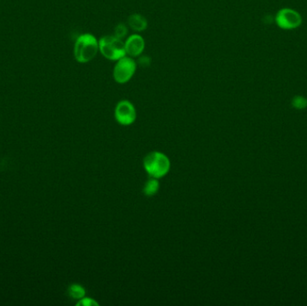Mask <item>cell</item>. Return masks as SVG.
Listing matches in <instances>:
<instances>
[{
  "label": "cell",
  "mask_w": 307,
  "mask_h": 306,
  "mask_svg": "<svg viewBox=\"0 0 307 306\" xmlns=\"http://www.w3.org/2000/svg\"><path fill=\"white\" fill-rule=\"evenodd\" d=\"M99 52V40L92 34H81L74 46V57L79 63H88Z\"/></svg>",
  "instance_id": "obj_1"
},
{
  "label": "cell",
  "mask_w": 307,
  "mask_h": 306,
  "mask_svg": "<svg viewBox=\"0 0 307 306\" xmlns=\"http://www.w3.org/2000/svg\"><path fill=\"white\" fill-rule=\"evenodd\" d=\"M99 51L104 58L111 61H117L127 56L123 40L112 35L102 36L99 40Z\"/></svg>",
  "instance_id": "obj_2"
},
{
  "label": "cell",
  "mask_w": 307,
  "mask_h": 306,
  "mask_svg": "<svg viewBox=\"0 0 307 306\" xmlns=\"http://www.w3.org/2000/svg\"><path fill=\"white\" fill-rule=\"evenodd\" d=\"M170 160L160 152H152L144 159V167L146 173L154 178H161L170 170Z\"/></svg>",
  "instance_id": "obj_3"
},
{
  "label": "cell",
  "mask_w": 307,
  "mask_h": 306,
  "mask_svg": "<svg viewBox=\"0 0 307 306\" xmlns=\"http://www.w3.org/2000/svg\"><path fill=\"white\" fill-rule=\"evenodd\" d=\"M136 61L130 56H125L116 61L113 68V79L120 85L128 83L134 77L136 70Z\"/></svg>",
  "instance_id": "obj_4"
},
{
  "label": "cell",
  "mask_w": 307,
  "mask_h": 306,
  "mask_svg": "<svg viewBox=\"0 0 307 306\" xmlns=\"http://www.w3.org/2000/svg\"><path fill=\"white\" fill-rule=\"evenodd\" d=\"M275 23L280 29L290 30L298 29L303 23L302 15L297 10L284 7L278 10L275 16Z\"/></svg>",
  "instance_id": "obj_5"
},
{
  "label": "cell",
  "mask_w": 307,
  "mask_h": 306,
  "mask_svg": "<svg viewBox=\"0 0 307 306\" xmlns=\"http://www.w3.org/2000/svg\"><path fill=\"white\" fill-rule=\"evenodd\" d=\"M114 116L117 122L123 126L131 125L136 121V112L133 103L128 100L119 102L115 107Z\"/></svg>",
  "instance_id": "obj_6"
},
{
  "label": "cell",
  "mask_w": 307,
  "mask_h": 306,
  "mask_svg": "<svg viewBox=\"0 0 307 306\" xmlns=\"http://www.w3.org/2000/svg\"><path fill=\"white\" fill-rule=\"evenodd\" d=\"M125 44V50L128 56L132 58H137L141 56L146 48L145 40L140 34H134L127 37Z\"/></svg>",
  "instance_id": "obj_7"
},
{
  "label": "cell",
  "mask_w": 307,
  "mask_h": 306,
  "mask_svg": "<svg viewBox=\"0 0 307 306\" xmlns=\"http://www.w3.org/2000/svg\"><path fill=\"white\" fill-rule=\"evenodd\" d=\"M128 25L135 33H141L147 28V20L140 14H133L129 16Z\"/></svg>",
  "instance_id": "obj_8"
},
{
  "label": "cell",
  "mask_w": 307,
  "mask_h": 306,
  "mask_svg": "<svg viewBox=\"0 0 307 306\" xmlns=\"http://www.w3.org/2000/svg\"><path fill=\"white\" fill-rule=\"evenodd\" d=\"M159 190V182L156 180V178H152L146 181L145 186L143 188V192L146 196H153L156 194Z\"/></svg>",
  "instance_id": "obj_9"
},
{
  "label": "cell",
  "mask_w": 307,
  "mask_h": 306,
  "mask_svg": "<svg viewBox=\"0 0 307 306\" xmlns=\"http://www.w3.org/2000/svg\"><path fill=\"white\" fill-rule=\"evenodd\" d=\"M68 293L70 295V297L74 298V299H82L85 295H86V291H85V288L80 285L78 284H74L72 286H70L68 288Z\"/></svg>",
  "instance_id": "obj_10"
},
{
  "label": "cell",
  "mask_w": 307,
  "mask_h": 306,
  "mask_svg": "<svg viewBox=\"0 0 307 306\" xmlns=\"http://www.w3.org/2000/svg\"><path fill=\"white\" fill-rule=\"evenodd\" d=\"M291 105L297 110H304L307 107V99L302 95H296L291 101Z\"/></svg>",
  "instance_id": "obj_11"
},
{
  "label": "cell",
  "mask_w": 307,
  "mask_h": 306,
  "mask_svg": "<svg viewBox=\"0 0 307 306\" xmlns=\"http://www.w3.org/2000/svg\"><path fill=\"white\" fill-rule=\"evenodd\" d=\"M128 32H129V27L125 24L121 23L119 25L115 26L114 28V34L113 35L116 36L120 39L123 40L128 35Z\"/></svg>",
  "instance_id": "obj_12"
},
{
  "label": "cell",
  "mask_w": 307,
  "mask_h": 306,
  "mask_svg": "<svg viewBox=\"0 0 307 306\" xmlns=\"http://www.w3.org/2000/svg\"><path fill=\"white\" fill-rule=\"evenodd\" d=\"M78 306H98V303L96 301H94L92 298H82L81 301L79 302L78 304Z\"/></svg>",
  "instance_id": "obj_13"
},
{
  "label": "cell",
  "mask_w": 307,
  "mask_h": 306,
  "mask_svg": "<svg viewBox=\"0 0 307 306\" xmlns=\"http://www.w3.org/2000/svg\"><path fill=\"white\" fill-rule=\"evenodd\" d=\"M137 63L139 64L141 67H148L150 63H151V59L148 57V56H142V57H138V60H137Z\"/></svg>",
  "instance_id": "obj_14"
}]
</instances>
